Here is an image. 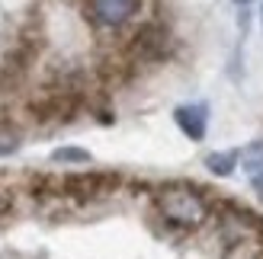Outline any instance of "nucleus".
I'll return each mask as SVG.
<instances>
[{
	"instance_id": "obj_2",
	"label": "nucleus",
	"mask_w": 263,
	"mask_h": 259,
	"mask_svg": "<svg viewBox=\"0 0 263 259\" xmlns=\"http://www.w3.org/2000/svg\"><path fill=\"white\" fill-rule=\"evenodd\" d=\"M167 48H170V32L164 29L161 23H144V26H138V29L132 32V38L125 42L122 51L138 64V61H157V58H164Z\"/></svg>"
},
{
	"instance_id": "obj_4",
	"label": "nucleus",
	"mask_w": 263,
	"mask_h": 259,
	"mask_svg": "<svg viewBox=\"0 0 263 259\" xmlns=\"http://www.w3.org/2000/svg\"><path fill=\"white\" fill-rule=\"evenodd\" d=\"M141 0H90V19L100 26H122L132 19Z\"/></svg>"
},
{
	"instance_id": "obj_6",
	"label": "nucleus",
	"mask_w": 263,
	"mask_h": 259,
	"mask_svg": "<svg viewBox=\"0 0 263 259\" xmlns=\"http://www.w3.org/2000/svg\"><path fill=\"white\" fill-rule=\"evenodd\" d=\"M234 160H238V154H231V150H225V154H209V157H205V166H209L215 176H228V173L234 170Z\"/></svg>"
},
{
	"instance_id": "obj_11",
	"label": "nucleus",
	"mask_w": 263,
	"mask_h": 259,
	"mask_svg": "<svg viewBox=\"0 0 263 259\" xmlns=\"http://www.w3.org/2000/svg\"><path fill=\"white\" fill-rule=\"evenodd\" d=\"M257 259H263V250H260V253H257Z\"/></svg>"
},
{
	"instance_id": "obj_3",
	"label": "nucleus",
	"mask_w": 263,
	"mask_h": 259,
	"mask_svg": "<svg viewBox=\"0 0 263 259\" xmlns=\"http://www.w3.org/2000/svg\"><path fill=\"white\" fill-rule=\"evenodd\" d=\"M122 186V176L119 173H71L61 179V192L71 199H81V202H90V199H103L116 192Z\"/></svg>"
},
{
	"instance_id": "obj_8",
	"label": "nucleus",
	"mask_w": 263,
	"mask_h": 259,
	"mask_svg": "<svg viewBox=\"0 0 263 259\" xmlns=\"http://www.w3.org/2000/svg\"><path fill=\"white\" fill-rule=\"evenodd\" d=\"M51 160H58V163H87L90 154L77 150V147H58L55 154H51Z\"/></svg>"
},
{
	"instance_id": "obj_7",
	"label": "nucleus",
	"mask_w": 263,
	"mask_h": 259,
	"mask_svg": "<svg viewBox=\"0 0 263 259\" xmlns=\"http://www.w3.org/2000/svg\"><path fill=\"white\" fill-rule=\"evenodd\" d=\"M244 170L251 173L254 179L263 176V141H260V144H251L244 150Z\"/></svg>"
},
{
	"instance_id": "obj_5",
	"label": "nucleus",
	"mask_w": 263,
	"mask_h": 259,
	"mask_svg": "<svg viewBox=\"0 0 263 259\" xmlns=\"http://www.w3.org/2000/svg\"><path fill=\"white\" fill-rule=\"evenodd\" d=\"M174 119H177V125H180V132L186 135V138H193V141H202L205 138V125H209V109L202 106H180L177 112H174Z\"/></svg>"
},
{
	"instance_id": "obj_10",
	"label": "nucleus",
	"mask_w": 263,
	"mask_h": 259,
	"mask_svg": "<svg viewBox=\"0 0 263 259\" xmlns=\"http://www.w3.org/2000/svg\"><path fill=\"white\" fill-rule=\"evenodd\" d=\"M234 4H241V7H244V4H251V0H234Z\"/></svg>"
},
{
	"instance_id": "obj_9",
	"label": "nucleus",
	"mask_w": 263,
	"mask_h": 259,
	"mask_svg": "<svg viewBox=\"0 0 263 259\" xmlns=\"http://www.w3.org/2000/svg\"><path fill=\"white\" fill-rule=\"evenodd\" d=\"M254 186H257V189L263 192V176H257V179H254Z\"/></svg>"
},
{
	"instance_id": "obj_1",
	"label": "nucleus",
	"mask_w": 263,
	"mask_h": 259,
	"mask_svg": "<svg viewBox=\"0 0 263 259\" xmlns=\"http://www.w3.org/2000/svg\"><path fill=\"white\" fill-rule=\"evenodd\" d=\"M154 205L170 224L177 227H199L209 218V202L202 199L199 189L186 183H167L154 192Z\"/></svg>"
}]
</instances>
